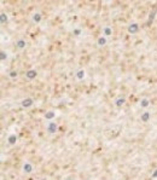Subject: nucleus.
I'll return each mask as SVG.
<instances>
[{
    "label": "nucleus",
    "mask_w": 157,
    "mask_h": 180,
    "mask_svg": "<svg viewBox=\"0 0 157 180\" xmlns=\"http://www.w3.org/2000/svg\"><path fill=\"white\" fill-rule=\"evenodd\" d=\"M157 176V1L1 3V180Z\"/></svg>",
    "instance_id": "f257e3e1"
}]
</instances>
